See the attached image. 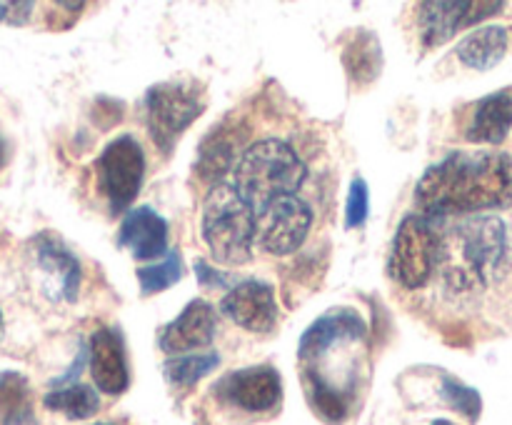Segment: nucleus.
I'll use <instances>...</instances> for the list:
<instances>
[{"mask_svg": "<svg viewBox=\"0 0 512 425\" xmlns=\"http://www.w3.org/2000/svg\"><path fill=\"white\" fill-rule=\"evenodd\" d=\"M440 395H443L445 403L450 408H455L458 413H463L468 420H478L480 410H483V400H480L478 390L468 388L460 380L443 375V383H440Z\"/></svg>", "mask_w": 512, "mask_h": 425, "instance_id": "obj_24", "label": "nucleus"}, {"mask_svg": "<svg viewBox=\"0 0 512 425\" xmlns=\"http://www.w3.org/2000/svg\"><path fill=\"white\" fill-rule=\"evenodd\" d=\"M365 338V323L353 310H330L303 333L298 345L300 363H318L330 348Z\"/></svg>", "mask_w": 512, "mask_h": 425, "instance_id": "obj_14", "label": "nucleus"}, {"mask_svg": "<svg viewBox=\"0 0 512 425\" xmlns=\"http://www.w3.org/2000/svg\"><path fill=\"white\" fill-rule=\"evenodd\" d=\"M225 318L250 333H270L278 323L275 290L263 280H243L220 303Z\"/></svg>", "mask_w": 512, "mask_h": 425, "instance_id": "obj_10", "label": "nucleus"}, {"mask_svg": "<svg viewBox=\"0 0 512 425\" xmlns=\"http://www.w3.org/2000/svg\"><path fill=\"white\" fill-rule=\"evenodd\" d=\"M220 365L218 353H188V355H170L165 360V378L170 380L178 388H190V385L198 383L200 378H205L208 373H213Z\"/></svg>", "mask_w": 512, "mask_h": 425, "instance_id": "obj_22", "label": "nucleus"}, {"mask_svg": "<svg viewBox=\"0 0 512 425\" xmlns=\"http://www.w3.org/2000/svg\"><path fill=\"white\" fill-rule=\"evenodd\" d=\"M138 283L143 295H155L168 290L170 285H175L183 273V265H180V253L178 250H168V258L160 265H150V268H138Z\"/></svg>", "mask_w": 512, "mask_h": 425, "instance_id": "obj_23", "label": "nucleus"}, {"mask_svg": "<svg viewBox=\"0 0 512 425\" xmlns=\"http://www.w3.org/2000/svg\"><path fill=\"white\" fill-rule=\"evenodd\" d=\"M503 8L505 3H423L418 8L423 43L428 48L443 45L463 28H470V25L500 13Z\"/></svg>", "mask_w": 512, "mask_h": 425, "instance_id": "obj_11", "label": "nucleus"}, {"mask_svg": "<svg viewBox=\"0 0 512 425\" xmlns=\"http://www.w3.org/2000/svg\"><path fill=\"white\" fill-rule=\"evenodd\" d=\"M98 425H113V423H98Z\"/></svg>", "mask_w": 512, "mask_h": 425, "instance_id": "obj_31", "label": "nucleus"}, {"mask_svg": "<svg viewBox=\"0 0 512 425\" xmlns=\"http://www.w3.org/2000/svg\"><path fill=\"white\" fill-rule=\"evenodd\" d=\"M508 43V28H503V25H485V28H478L470 35H465L458 43V48H455V53H458L460 63L468 65V68L490 70L505 58Z\"/></svg>", "mask_w": 512, "mask_h": 425, "instance_id": "obj_18", "label": "nucleus"}, {"mask_svg": "<svg viewBox=\"0 0 512 425\" xmlns=\"http://www.w3.org/2000/svg\"><path fill=\"white\" fill-rule=\"evenodd\" d=\"M233 188L245 200L253 215H258L270 200L280 195H298L308 180V165L290 143L265 138L248 145L233 165Z\"/></svg>", "mask_w": 512, "mask_h": 425, "instance_id": "obj_3", "label": "nucleus"}, {"mask_svg": "<svg viewBox=\"0 0 512 425\" xmlns=\"http://www.w3.org/2000/svg\"><path fill=\"white\" fill-rule=\"evenodd\" d=\"M90 375L95 380V388L105 395H120L130 385L128 358H125V345L118 330L100 328L90 335Z\"/></svg>", "mask_w": 512, "mask_h": 425, "instance_id": "obj_15", "label": "nucleus"}, {"mask_svg": "<svg viewBox=\"0 0 512 425\" xmlns=\"http://www.w3.org/2000/svg\"><path fill=\"white\" fill-rule=\"evenodd\" d=\"M440 235L435 230V220L413 213L398 225L390 255V275L405 290H420L428 285L438 268Z\"/></svg>", "mask_w": 512, "mask_h": 425, "instance_id": "obj_6", "label": "nucleus"}, {"mask_svg": "<svg viewBox=\"0 0 512 425\" xmlns=\"http://www.w3.org/2000/svg\"><path fill=\"white\" fill-rule=\"evenodd\" d=\"M453 293H470L512 270V230L503 218L475 215L440 238L438 268Z\"/></svg>", "mask_w": 512, "mask_h": 425, "instance_id": "obj_2", "label": "nucleus"}, {"mask_svg": "<svg viewBox=\"0 0 512 425\" xmlns=\"http://www.w3.org/2000/svg\"><path fill=\"white\" fill-rule=\"evenodd\" d=\"M345 68H348L350 78L355 80V83L365 85L370 83L373 78H378L380 73V65H383V55H380V45H378V38L370 33H360L358 38L353 40V43L345 48Z\"/></svg>", "mask_w": 512, "mask_h": 425, "instance_id": "obj_20", "label": "nucleus"}, {"mask_svg": "<svg viewBox=\"0 0 512 425\" xmlns=\"http://www.w3.org/2000/svg\"><path fill=\"white\" fill-rule=\"evenodd\" d=\"M118 245L135 260H155L168 253V223L148 205L128 210L118 230Z\"/></svg>", "mask_w": 512, "mask_h": 425, "instance_id": "obj_16", "label": "nucleus"}, {"mask_svg": "<svg viewBox=\"0 0 512 425\" xmlns=\"http://www.w3.org/2000/svg\"><path fill=\"white\" fill-rule=\"evenodd\" d=\"M235 165V140L225 133L210 135L203 143L198 155V168L200 178L203 180H220L223 175H228Z\"/></svg>", "mask_w": 512, "mask_h": 425, "instance_id": "obj_21", "label": "nucleus"}, {"mask_svg": "<svg viewBox=\"0 0 512 425\" xmlns=\"http://www.w3.org/2000/svg\"><path fill=\"white\" fill-rule=\"evenodd\" d=\"M98 175L110 213H123L140 193L145 178V153L138 140L130 133L110 140L98 158Z\"/></svg>", "mask_w": 512, "mask_h": 425, "instance_id": "obj_7", "label": "nucleus"}, {"mask_svg": "<svg viewBox=\"0 0 512 425\" xmlns=\"http://www.w3.org/2000/svg\"><path fill=\"white\" fill-rule=\"evenodd\" d=\"M33 258L43 273L50 298L75 300L80 288V263L55 235L40 233L33 240Z\"/></svg>", "mask_w": 512, "mask_h": 425, "instance_id": "obj_13", "label": "nucleus"}, {"mask_svg": "<svg viewBox=\"0 0 512 425\" xmlns=\"http://www.w3.org/2000/svg\"><path fill=\"white\" fill-rule=\"evenodd\" d=\"M43 405L48 410H55V413L68 415L70 420H85L98 413L100 400L93 388L73 383L68 388H53L50 393H45Z\"/></svg>", "mask_w": 512, "mask_h": 425, "instance_id": "obj_19", "label": "nucleus"}, {"mask_svg": "<svg viewBox=\"0 0 512 425\" xmlns=\"http://www.w3.org/2000/svg\"><path fill=\"white\" fill-rule=\"evenodd\" d=\"M420 215L443 220L512 205V158L500 150H453L415 185Z\"/></svg>", "mask_w": 512, "mask_h": 425, "instance_id": "obj_1", "label": "nucleus"}, {"mask_svg": "<svg viewBox=\"0 0 512 425\" xmlns=\"http://www.w3.org/2000/svg\"><path fill=\"white\" fill-rule=\"evenodd\" d=\"M215 328H218V323H215L213 305L203 298L190 300V303L185 305L183 313L175 320H170V323L160 330L158 345L163 353L170 355L205 348V345L213 343Z\"/></svg>", "mask_w": 512, "mask_h": 425, "instance_id": "obj_12", "label": "nucleus"}, {"mask_svg": "<svg viewBox=\"0 0 512 425\" xmlns=\"http://www.w3.org/2000/svg\"><path fill=\"white\" fill-rule=\"evenodd\" d=\"M430 425H453V423H450V420H435V423H430Z\"/></svg>", "mask_w": 512, "mask_h": 425, "instance_id": "obj_30", "label": "nucleus"}, {"mask_svg": "<svg viewBox=\"0 0 512 425\" xmlns=\"http://www.w3.org/2000/svg\"><path fill=\"white\" fill-rule=\"evenodd\" d=\"M3 328H5V320H3V313H0V338H3Z\"/></svg>", "mask_w": 512, "mask_h": 425, "instance_id": "obj_29", "label": "nucleus"}, {"mask_svg": "<svg viewBox=\"0 0 512 425\" xmlns=\"http://www.w3.org/2000/svg\"><path fill=\"white\" fill-rule=\"evenodd\" d=\"M3 163H5V143L3 138H0V168H3Z\"/></svg>", "mask_w": 512, "mask_h": 425, "instance_id": "obj_28", "label": "nucleus"}, {"mask_svg": "<svg viewBox=\"0 0 512 425\" xmlns=\"http://www.w3.org/2000/svg\"><path fill=\"white\" fill-rule=\"evenodd\" d=\"M215 393L233 408L245 413H270L278 408L283 398V380L280 373L270 365H255V368L233 370L225 375Z\"/></svg>", "mask_w": 512, "mask_h": 425, "instance_id": "obj_9", "label": "nucleus"}, {"mask_svg": "<svg viewBox=\"0 0 512 425\" xmlns=\"http://www.w3.org/2000/svg\"><path fill=\"white\" fill-rule=\"evenodd\" d=\"M33 3H0V23L25 25L33 15Z\"/></svg>", "mask_w": 512, "mask_h": 425, "instance_id": "obj_26", "label": "nucleus"}, {"mask_svg": "<svg viewBox=\"0 0 512 425\" xmlns=\"http://www.w3.org/2000/svg\"><path fill=\"white\" fill-rule=\"evenodd\" d=\"M370 210V193L368 183L363 178H355L353 185H350L348 205H345V228H360L368 220Z\"/></svg>", "mask_w": 512, "mask_h": 425, "instance_id": "obj_25", "label": "nucleus"}, {"mask_svg": "<svg viewBox=\"0 0 512 425\" xmlns=\"http://www.w3.org/2000/svg\"><path fill=\"white\" fill-rule=\"evenodd\" d=\"M203 108V93L193 80H168L153 85L145 95V120L153 143L168 155L175 140L190 128Z\"/></svg>", "mask_w": 512, "mask_h": 425, "instance_id": "obj_5", "label": "nucleus"}, {"mask_svg": "<svg viewBox=\"0 0 512 425\" xmlns=\"http://www.w3.org/2000/svg\"><path fill=\"white\" fill-rule=\"evenodd\" d=\"M258 240L270 255H290L313 228V208L300 195H280L255 215Z\"/></svg>", "mask_w": 512, "mask_h": 425, "instance_id": "obj_8", "label": "nucleus"}, {"mask_svg": "<svg viewBox=\"0 0 512 425\" xmlns=\"http://www.w3.org/2000/svg\"><path fill=\"white\" fill-rule=\"evenodd\" d=\"M510 128L512 88H505L475 103L473 113H470V123L465 128V140H470V143L498 145L508 138Z\"/></svg>", "mask_w": 512, "mask_h": 425, "instance_id": "obj_17", "label": "nucleus"}, {"mask_svg": "<svg viewBox=\"0 0 512 425\" xmlns=\"http://www.w3.org/2000/svg\"><path fill=\"white\" fill-rule=\"evenodd\" d=\"M258 238L253 210L230 183H215L203 203V240L220 265H245Z\"/></svg>", "mask_w": 512, "mask_h": 425, "instance_id": "obj_4", "label": "nucleus"}, {"mask_svg": "<svg viewBox=\"0 0 512 425\" xmlns=\"http://www.w3.org/2000/svg\"><path fill=\"white\" fill-rule=\"evenodd\" d=\"M3 425H38V418H35L33 408L28 403H23L3 415Z\"/></svg>", "mask_w": 512, "mask_h": 425, "instance_id": "obj_27", "label": "nucleus"}]
</instances>
